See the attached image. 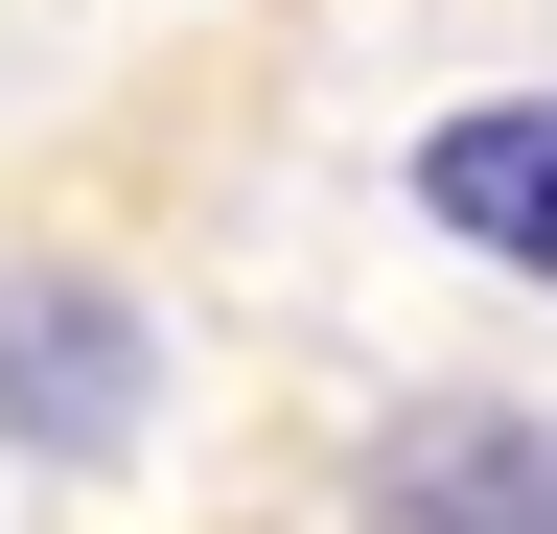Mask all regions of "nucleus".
<instances>
[{
  "mask_svg": "<svg viewBox=\"0 0 557 534\" xmlns=\"http://www.w3.org/2000/svg\"><path fill=\"white\" fill-rule=\"evenodd\" d=\"M0 442H47V464H116L139 442V302L116 280L0 256Z\"/></svg>",
  "mask_w": 557,
  "mask_h": 534,
  "instance_id": "obj_1",
  "label": "nucleus"
},
{
  "mask_svg": "<svg viewBox=\"0 0 557 534\" xmlns=\"http://www.w3.org/2000/svg\"><path fill=\"white\" fill-rule=\"evenodd\" d=\"M418 210H442L465 256H511V280H557V94H487L418 140Z\"/></svg>",
  "mask_w": 557,
  "mask_h": 534,
  "instance_id": "obj_2",
  "label": "nucleus"
},
{
  "mask_svg": "<svg viewBox=\"0 0 557 534\" xmlns=\"http://www.w3.org/2000/svg\"><path fill=\"white\" fill-rule=\"evenodd\" d=\"M395 534H557V442L534 419H418L395 442Z\"/></svg>",
  "mask_w": 557,
  "mask_h": 534,
  "instance_id": "obj_3",
  "label": "nucleus"
}]
</instances>
